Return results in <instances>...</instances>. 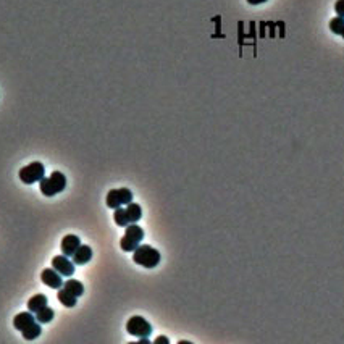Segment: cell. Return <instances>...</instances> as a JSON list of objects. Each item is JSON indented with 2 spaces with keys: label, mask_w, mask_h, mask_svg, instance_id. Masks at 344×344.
I'll return each instance as SVG.
<instances>
[{
  "label": "cell",
  "mask_w": 344,
  "mask_h": 344,
  "mask_svg": "<svg viewBox=\"0 0 344 344\" xmlns=\"http://www.w3.org/2000/svg\"><path fill=\"white\" fill-rule=\"evenodd\" d=\"M49 302L47 296H44V294H36V296H32L29 301H27V310L29 312H37V310H41L42 307H46Z\"/></svg>",
  "instance_id": "11"
},
{
  "label": "cell",
  "mask_w": 344,
  "mask_h": 344,
  "mask_svg": "<svg viewBox=\"0 0 344 344\" xmlns=\"http://www.w3.org/2000/svg\"><path fill=\"white\" fill-rule=\"evenodd\" d=\"M63 288H65L66 291H70L76 297H81L82 292H84V286H82V283L78 281V280H68L63 285Z\"/></svg>",
  "instance_id": "15"
},
{
  "label": "cell",
  "mask_w": 344,
  "mask_h": 344,
  "mask_svg": "<svg viewBox=\"0 0 344 344\" xmlns=\"http://www.w3.org/2000/svg\"><path fill=\"white\" fill-rule=\"evenodd\" d=\"M335 12L338 16H343L344 18V0H338L335 3Z\"/></svg>",
  "instance_id": "19"
},
{
  "label": "cell",
  "mask_w": 344,
  "mask_h": 344,
  "mask_svg": "<svg viewBox=\"0 0 344 344\" xmlns=\"http://www.w3.org/2000/svg\"><path fill=\"white\" fill-rule=\"evenodd\" d=\"M341 36H343V37H344V29H343V32H341Z\"/></svg>",
  "instance_id": "22"
},
{
  "label": "cell",
  "mask_w": 344,
  "mask_h": 344,
  "mask_svg": "<svg viewBox=\"0 0 344 344\" xmlns=\"http://www.w3.org/2000/svg\"><path fill=\"white\" fill-rule=\"evenodd\" d=\"M41 280H42L44 285L49 286V288H52V290H60V288L63 286L62 275H60L55 268H46V270H42Z\"/></svg>",
  "instance_id": "7"
},
{
  "label": "cell",
  "mask_w": 344,
  "mask_h": 344,
  "mask_svg": "<svg viewBox=\"0 0 344 344\" xmlns=\"http://www.w3.org/2000/svg\"><path fill=\"white\" fill-rule=\"evenodd\" d=\"M52 268L57 270L62 276H71L75 273V264L65 254L52 259Z\"/></svg>",
  "instance_id": "6"
},
{
  "label": "cell",
  "mask_w": 344,
  "mask_h": 344,
  "mask_svg": "<svg viewBox=\"0 0 344 344\" xmlns=\"http://www.w3.org/2000/svg\"><path fill=\"white\" fill-rule=\"evenodd\" d=\"M20 180L25 183V185H32V183H37L41 181L44 176H46V168L41 162H32L29 165L23 166L20 170Z\"/></svg>",
  "instance_id": "3"
},
{
  "label": "cell",
  "mask_w": 344,
  "mask_h": 344,
  "mask_svg": "<svg viewBox=\"0 0 344 344\" xmlns=\"http://www.w3.org/2000/svg\"><path fill=\"white\" fill-rule=\"evenodd\" d=\"M113 220H115V223L121 226V228H126L128 225H131L130 223V220H128V215H126V210L125 209H115V213H113Z\"/></svg>",
  "instance_id": "17"
},
{
  "label": "cell",
  "mask_w": 344,
  "mask_h": 344,
  "mask_svg": "<svg viewBox=\"0 0 344 344\" xmlns=\"http://www.w3.org/2000/svg\"><path fill=\"white\" fill-rule=\"evenodd\" d=\"M53 317H55V312L49 306L42 307L41 310H37L36 312V320L39 321V323H49V321H52Z\"/></svg>",
  "instance_id": "16"
},
{
  "label": "cell",
  "mask_w": 344,
  "mask_h": 344,
  "mask_svg": "<svg viewBox=\"0 0 344 344\" xmlns=\"http://www.w3.org/2000/svg\"><path fill=\"white\" fill-rule=\"evenodd\" d=\"M251 5H260V3H264V2H267V0H247Z\"/></svg>",
  "instance_id": "21"
},
{
  "label": "cell",
  "mask_w": 344,
  "mask_h": 344,
  "mask_svg": "<svg viewBox=\"0 0 344 344\" xmlns=\"http://www.w3.org/2000/svg\"><path fill=\"white\" fill-rule=\"evenodd\" d=\"M330 29L333 34H340L341 36V32L344 29V18L343 16H336V18H333L330 21Z\"/></svg>",
  "instance_id": "18"
},
{
  "label": "cell",
  "mask_w": 344,
  "mask_h": 344,
  "mask_svg": "<svg viewBox=\"0 0 344 344\" xmlns=\"http://www.w3.org/2000/svg\"><path fill=\"white\" fill-rule=\"evenodd\" d=\"M36 321V317L32 315L31 312H21L18 314L16 317L13 318V326L16 330H20V331H23L25 328H27L31 323H34Z\"/></svg>",
  "instance_id": "10"
},
{
  "label": "cell",
  "mask_w": 344,
  "mask_h": 344,
  "mask_svg": "<svg viewBox=\"0 0 344 344\" xmlns=\"http://www.w3.org/2000/svg\"><path fill=\"white\" fill-rule=\"evenodd\" d=\"M79 246H81V241L76 235H66L62 239V247L60 249H62V252L66 257H73V254L78 251Z\"/></svg>",
  "instance_id": "8"
},
{
  "label": "cell",
  "mask_w": 344,
  "mask_h": 344,
  "mask_svg": "<svg viewBox=\"0 0 344 344\" xmlns=\"http://www.w3.org/2000/svg\"><path fill=\"white\" fill-rule=\"evenodd\" d=\"M58 301L62 302V306H65V307H75L76 302H78V297L73 296L70 291H66L65 288L62 286L58 290Z\"/></svg>",
  "instance_id": "13"
},
{
  "label": "cell",
  "mask_w": 344,
  "mask_h": 344,
  "mask_svg": "<svg viewBox=\"0 0 344 344\" xmlns=\"http://www.w3.org/2000/svg\"><path fill=\"white\" fill-rule=\"evenodd\" d=\"M39 187H41V192L44 196H47V197L57 196V194H60L66 187V176L62 171H53L49 178L44 176V178L39 181Z\"/></svg>",
  "instance_id": "2"
},
{
  "label": "cell",
  "mask_w": 344,
  "mask_h": 344,
  "mask_svg": "<svg viewBox=\"0 0 344 344\" xmlns=\"http://www.w3.org/2000/svg\"><path fill=\"white\" fill-rule=\"evenodd\" d=\"M126 331L130 333L131 336H136V338H149L152 333V326L146 318L139 317V315H134V317H131L128 320Z\"/></svg>",
  "instance_id": "4"
},
{
  "label": "cell",
  "mask_w": 344,
  "mask_h": 344,
  "mask_svg": "<svg viewBox=\"0 0 344 344\" xmlns=\"http://www.w3.org/2000/svg\"><path fill=\"white\" fill-rule=\"evenodd\" d=\"M125 210H126V215H128V220H130V223H137V221H139L141 217H142V209L137 204H134V202L128 204Z\"/></svg>",
  "instance_id": "12"
},
{
  "label": "cell",
  "mask_w": 344,
  "mask_h": 344,
  "mask_svg": "<svg viewBox=\"0 0 344 344\" xmlns=\"http://www.w3.org/2000/svg\"><path fill=\"white\" fill-rule=\"evenodd\" d=\"M160 259H162V255H160L157 249L152 246H147V244H142V246L139 244L136 251L132 252V260H134V264L141 265L144 268H155L160 264Z\"/></svg>",
  "instance_id": "1"
},
{
  "label": "cell",
  "mask_w": 344,
  "mask_h": 344,
  "mask_svg": "<svg viewBox=\"0 0 344 344\" xmlns=\"http://www.w3.org/2000/svg\"><path fill=\"white\" fill-rule=\"evenodd\" d=\"M92 259V249L89 246H81L73 254V264L75 265H86Z\"/></svg>",
  "instance_id": "9"
},
{
  "label": "cell",
  "mask_w": 344,
  "mask_h": 344,
  "mask_svg": "<svg viewBox=\"0 0 344 344\" xmlns=\"http://www.w3.org/2000/svg\"><path fill=\"white\" fill-rule=\"evenodd\" d=\"M154 344H170V340L166 336H159L157 340L154 341Z\"/></svg>",
  "instance_id": "20"
},
{
  "label": "cell",
  "mask_w": 344,
  "mask_h": 344,
  "mask_svg": "<svg viewBox=\"0 0 344 344\" xmlns=\"http://www.w3.org/2000/svg\"><path fill=\"white\" fill-rule=\"evenodd\" d=\"M107 207L108 209H118L121 205H128L132 202V192L128 187H120V189H112L107 194Z\"/></svg>",
  "instance_id": "5"
},
{
  "label": "cell",
  "mask_w": 344,
  "mask_h": 344,
  "mask_svg": "<svg viewBox=\"0 0 344 344\" xmlns=\"http://www.w3.org/2000/svg\"><path fill=\"white\" fill-rule=\"evenodd\" d=\"M41 333H42L41 325H39V321H34V323H31L27 328L21 331V335H23L26 341H32V340H36V338L41 336Z\"/></svg>",
  "instance_id": "14"
}]
</instances>
